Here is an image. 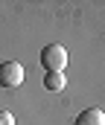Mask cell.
<instances>
[{
	"instance_id": "6da1fadb",
	"label": "cell",
	"mask_w": 105,
	"mask_h": 125,
	"mask_svg": "<svg viewBox=\"0 0 105 125\" xmlns=\"http://www.w3.org/2000/svg\"><path fill=\"white\" fill-rule=\"evenodd\" d=\"M41 67L47 73H64V67H67V50L61 44H47L41 50Z\"/></svg>"
},
{
	"instance_id": "7a4b0ae2",
	"label": "cell",
	"mask_w": 105,
	"mask_h": 125,
	"mask_svg": "<svg viewBox=\"0 0 105 125\" xmlns=\"http://www.w3.org/2000/svg\"><path fill=\"white\" fill-rule=\"evenodd\" d=\"M23 84V67L18 61L0 64V87H21Z\"/></svg>"
},
{
	"instance_id": "3957f363",
	"label": "cell",
	"mask_w": 105,
	"mask_h": 125,
	"mask_svg": "<svg viewBox=\"0 0 105 125\" xmlns=\"http://www.w3.org/2000/svg\"><path fill=\"white\" fill-rule=\"evenodd\" d=\"M73 125H105V114L99 108H88V111H82V114L76 116Z\"/></svg>"
},
{
	"instance_id": "277c9868",
	"label": "cell",
	"mask_w": 105,
	"mask_h": 125,
	"mask_svg": "<svg viewBox=\"0 0 105 125\" xmlns=\"http://www.w3.org/2000/svg\"><path fill=\"white\" fill-rule=\"evenodd\" d=\"M44 87H47L50 93H58V90H64V87H67V79H64V73H47V76H44Z\"/></svg>"
},
{
	"instance_id": "5b68a950",
	"label": "cell",
	"mask_w": 105,
	"mask_h": 125,
	"mask_svg": "<svg viewBox=\"0 0 105 125\" xmlns=\"http://www.w3.org/2000/svg\"><path fill=\"white\" fill-rule=\"evenodd\" d=\"M0 125H15V116L9 111H0Z\"/></svg>"
}]
</instances>
